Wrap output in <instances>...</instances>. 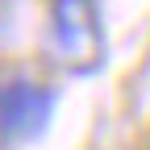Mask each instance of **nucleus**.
Segmentation results:
<instances>
[{"label":"nucleus","mask_w":150,"mask_h":150,"mask_svg":"<svg viewBox=\"0 0 150 150\" xmlns=\"http://www.w3.org/2000/svg\"><path fill=\"white\" fill-rule=\"evenodd\" d=\"M0 25H4V0H0Z\"/></svg>","instance_id":"nucleus-3"},{"label":"nucleus","mask_w":150,"mask_h":150,"mask_svg":"<svg viewBox=\"0 0 150 150\" xmlns=\"http://www.w3.org/2000/svg\"><path fill=\"white\" fill-rule=\"evenodd\" d=\"M46 46L59 71L83 79L108 59V29L100 0H50L46 4Z\"/></svg>","instance_id":"nucleus-1"},{"label":"nucleus","mask_w":150,"mask_h":150,"mask_svg":"<svg viewBox=\"0 0 150 150\" xmlns=\"http://www.w3.org/2000/svg\"><path fill=\"white\" fill-rule=\"evenodd\" d=\"M54 88L29 75H8L0 79V150H21L46 134L54 117Z\"/></svg>","instance_id":"nucleus-2"}]
</instances>
